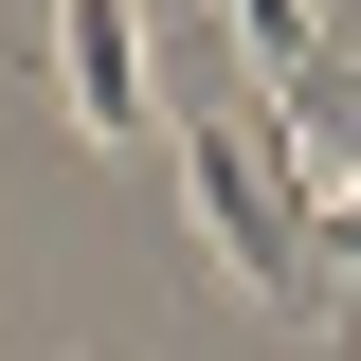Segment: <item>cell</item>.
Masks as SVG:
<instances>
[{"mask_svg": "<svg viewBox=\"0 0 361 361\" xmlns=\"http://www.w3.org/2000/svg\"><path fill=\"white\" fill-rule=\"evenodd\" d=\"M54 54H73V109L109 145H145L163 109V0H54Z\"/></svg>", "mask_w": 361, "mask_h": 361, "instance_id": "6da1fadb", "label": "cell"}, {"mask_svg": "<svg viewBox=\"0 0 361 361\" xmlns=\"http://www.w3.org/2000/svg\"><path fill=\"white\" fill-rule=\"evenodd\" d=\"M343 289H361V163H325V325H343Z\"/></svg>", "mask_w": 361, "mask_h": 361, "instance_id": "7a4b0ae2", "label": "cell"}]
</instances>
